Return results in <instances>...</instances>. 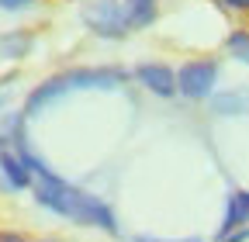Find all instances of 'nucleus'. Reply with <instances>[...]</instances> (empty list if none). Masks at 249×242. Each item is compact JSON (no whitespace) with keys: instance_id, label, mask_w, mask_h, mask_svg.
<instances>
[{"instance_id":"6","label":"nucleus","mask_w":249,"mask_h":242,"mask_svg":"<svg viewBox=\"0 0 249 242\" xmlns=\"http://www.w3.org/2000/svg\"><path fill=\"white\" fill-rule=\"evenodd\" d=\"M249 222V190H235L229 197V207H225V222L218 228V239H225L229 232H235L239 225Z\"/></svg>"},{"instance_id":"17","label":"nucleus","mask_w":249,"mask_h":242,"mask_svg":"<svg viewBox=\"0 0 249 242\" xmlns=\"http://www.w3.org/2000/svg\"><path fill=\"white\" fill-rule=\"evenodd\" d=\"M38 242H55V239H38Z\"/></svg>"},{"instance_id":"4","label":"nucleus","mask_w":249,"mask_h":242,"mask_svg":"<svg viewBox=\"0 0 249 242\" xmlns=\"http://www.w3.org/2000/svg\"><path fill=\"white\" fill-rule=\"evenodd\" d=\"M218 83V63L214 59H191L177 69V94L191 97V101H204L211 97V90Z\"/></svg>"},{"instance_id":"7","label":"nucleus","mask_w":249,"mask_h":242,"mask_svg":"<svg viewBox=\"0 0 249 242\" xmlns=\"http://www.w3.org/2000/svg\"><path fill=\"white\" fill-rule=\"evenodd\" d=\"M0 170H4L7 184H11L14 190H24V187H31V173H28V166H24L21 153H11V149H0Z\"/></svg>"},{"instance_id":"9","label":"nucleus","mask_w":249,"mask_h":242,"mask_svg":"<svg viewBox=\"0 0 249 242\" xmlns=\"http://www.w3.org/2000/svg\"><path fill=\"white\" fill-rule=\"evenodd\" d=\"M28 49H31V35L28 32H14V35L0 38V55L4 59H21Z\"/></svg>"},{"instance_id":"16","label":"nucleus","mask_w":249,"mask_h":242,"mask_svg":"<svg viewBox=\"0 0 249 242\" xmlns=\"http://www.w3.org/2000/svg\"><path fill=\"white\" fill-rule=\"evenodd\" d=\"M0 242H28V239L18 235V232H0Z\"/></svg>"},{"instance_id":"10","label":"nucleus","mask_w":249,"mask_h":242,"mask_svg":"<svg viewBox=\"0 0 249 242\" xmlns=\"http://www.w3.org/2000/svg\"><path fill=\"white\" fill-rule=\"evenodd\" d=\"M225 45H229V52H232L235 59L249 63V32H232V35L225 38Z\"/></svg>"},{"instance_id":"8","label":"nucleus","mask_w":249,"mask_h":242,"mask_svg":"<svg viewBox=\"0 0 249 242\" xmlns=\"http://www.w3.org/2000/svg\"><path fill=\"white\" fill-rule=\"evenodd\" d=\"M121 7H124L128 28H149L156 21V14H160V4H156V0H121Z\"/></svg>"},{"instance_id":"11","label":"nucleus","mask_w":249,"mask_h":242,"mask_svg":"<svg viewBox=\"0 0 249 242\" xmlns=\"http://www.w3.org/2000/svg\"><path fill=\"white\" fill-rule=\"evenodd\" d=\"M242 107H246V97L242 94H229V97H218L214 101V111L218 114H239Z\"/></svg>"},{"instance_id":"15","label":"nucleus","mask_w":249,"mask_h":242,"mask_svg":"<svg viewBox=\"0 0 249 242\" xmlns=\"http://www.w3.org/2000/svg\"><path fill=\"white\" fill-rule=\"evenodd\" d=\"M246 239H249V228H235V232H229L222 242H246Z\"/></svg>"},{"instance_id":"1","label":"nucleus","mask_w":249,"mask_h":242,"mask_svg":"<svg viewBox=\"0 0 249 242\" xmlns=\"http://www.w3.org/2000/svg\"><path fill=\"white\" fill-rule=\"evenodd\" d=\"M18 153L31 173V184H35V197L42 207H49L52 215L59 218H70V222H80V225H97L111 235H118V218H114V211L97 197V194H87L73 184H66L62 176H55L31 149L24 145L21 138V125H18Z\"/></svg>"},{"instance_id":"12","label":"nucleus","mask_w":249,"mask_h":242,"mask_svg":"<svg viewBox=\"0 0 249 242\" xmlns=\"http://www.w3.org/2000/svg\"><path fill=\"white\" fill-rule=\"evenodd\" d=\"M35 7V0H0V11H28Z\"/></svg>"},{"instance_id":"18","label":"nucleus","mask_w":249,"mask_h":242,"mask_svg":"<svg viewBox=\"0 0 249 242\" xmlns=\"http://www.w3.org/2000/svg\"><path fill=\"white\" fill-rule=\"evenodd\" d=\"M0 86H4V83H0Z\"/></svg>"},{"instance_id":"13","label":"nucleus","mask_w":249,"mask_h":242,"mask_svg":"<svg viewBox=\"0 0 249 242\" xmlns=\"http://www.w3.org/2000/svg\"><path fill=\"white\" fill-rule=\"evenodd\" d=\"M214 4H222L229 11H249V0H214Z\"/></svg>"},{"instance_id":"14","label":"nucleus","mask_w":249,"mask_h":242,"mask_svg":"<svg viewBox=\"0 0 249 242\" xmlns=\"http://www.w3.org/2000/svg\"><path fill=\"white\" fill-rule=\"evenodd\" d=\"M135 242H201V239H156V235H135Z\"/></svg>"},{"instance_id":"5","label":"nucleus","mask_w":249,"mask_h":242,"mask_svg":"<svg viewBox=\"0 0 249 242\" xmlns=\"http://www.w3.org/2000/svg\"><path fill=\"white\" fill-rule=\"evenodd\" d=\"M135 80L156 97H173L177 94V73L166 63H142L135 69Z\"/></svg>"},{"instance_id":"3","label":"nucleus","mask_w":249,"mask_h":242,"mask_svg":"<svg viewBox=\"0 0 249 242\" xmlns=\"http://www.w3.org/2000/svg\"><path fill=\"white\" fill-rule=\"evenodd\" d=\"M83 24L90 32H97L101 38H124L128 35V21H124V7L118 0H90L80 11Z\"/></svg>"},{"instance_id":"2","label":"nucleus","mask_w":249,"mask_h":242,"mask_svg":"<svg viewBox=\"0 0 249 242\" xmlns=\"http://www.w3.org/2000/svg\"><path fill=\"white\" fill-rule=\"evenodd\" d=\"M128 80L124 69H111V66H76V69H62L55 76H49L45 83H38L24 101V118L42 114L52 101L76 94V90H114Z\"/></svg>"}]
</instances>
